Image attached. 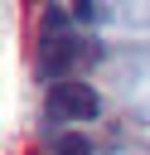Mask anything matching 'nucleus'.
I'll list each match as a JSON object with an SVG mask.
<instances>
[{
  "label": "nucleus",
  "mask_w": 150,
  "mask_h": 155,
  "mask_svg": "<svg viewBox=\"0 0 150 155\" xmlns=\"http://www.w3.org/2000/svg\"><path fill=\"white\" fill-rule=\"evenodd\" d=\"M102 58V44L87 34V29H77V19H73V10H63V5H48L44 10V34H39V73L48 78V82H73L82 68H92Z\"/></svg>",
  "instance_id": "1"
},
{
  "label": "nucleus",
  "mask_w": 150,
  "mask_h": 155,
  "mask_svg": "<svg viewBox=\"0 0 150 155\" xmlns=\"http://www.w3.org/2000/svg\"><path fill=\"white\" fill-rule=\"evenodd\" d=\"M44 107H48V116H53V121H92V116L102 111V97H97V87H92V82L73 78V82H48Z\"/></svg>",
  "instance_id": "2"
},
{
  "label": "nucleus",
  "mask_w": 150,
  "mask_h": 155,
  "mask_svg": "<svg viewBox=\"0 0 150 155\" xmlns=\"http://www.w3.org/2000/svg\"><path fill=\"white\" fill-rule=\"evenodd\" d=\"M58 155H87V140L82 136H63L58 140Z\"/></svg>",
  "instance_id": "3"
},
{
  "label": "nucleus",
  "mask_w": 150,
  "mask_h": 155,
  "mask_svg": "<svg viewBox=\"0 0 150 155\" xmlns=\"http://www.w3.org/2000/svg\"><path fill=\"white\" fill-rule=\"evenodd\" d=\"M102 15H106L102 5H77V10H73V19H77V24H92V19H102Z\"/></svg>",
  "instance_id": "4"
}]
</instances>
